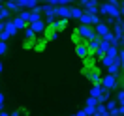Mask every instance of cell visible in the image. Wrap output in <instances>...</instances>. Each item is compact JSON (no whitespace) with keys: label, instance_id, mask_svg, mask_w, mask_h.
Masks as SVG:
<instances>
[{"label":"cell","instance_id":"cb8c5ba5","mask_svg":"<svg viewBox=\"0 0 124 116\" xmlns=\"http://www.w3.org/2000/svg\"><path fill=\"white\" fill-rule=\"evenodd\" d=\"M94 64H96L94 56H86V58H83V68H86V66H94Z\"/></svg>","mask_w":124,"mask_h":116},{"label":"cell","instance_id":"d6986e66","mask_svg":"<svg viewBox=\"0 0 124 116\" xmlns=\"http://www.w3.org/2000/svg\"><path fill=\"white\" fill-rule=\"evenodd\" d=\"M4 30L8 32L9 36H15V34H17V30H15V26H13V24H11V21H6V23H4Z\"/></svg>","mask_w":124,"mask_h":116},{"label":"cell","instance_id":"5bb4252c","mask_svg":"<svg viewBox=\"0 0 124 116\" xmlns=\"http://www.w3.org/2000/svg\"><path fill=\"white\" fill-rule=\"evenodd\" d=\"M101 94H103V86L98 84V86H92V90H90V97H94V99H98Z\"/></svg>","mask_w":124,"mask_h":116},{"label":"cell","instance_id":"3957f363","mask_svg":"<svg viewBox=\"0 0 124 116\" xmlns=\"http://www.w3.org/2000/svg\"><path fill=\"white\" fill-rule=\"evenodd\" d=\"M75 30H77V34H79L83 39H85V41H90V39L96 38V34H94V28H92V26H83V24H81V26H79V28H75Z\"/></svg>","mask_w":124,"mask_h":116},{"label":"cell","instance_id":"5b68a950","mask_svg":"<svg viewBox=\"0 0 124 116\" xmlns=\"http://www.w3.org/2000/svg\"><path fill=\"white\" fill-rule=\"evenodd\" d=\"M38 21H41V6H39V4L34 9L28 11V21H26V24H34V23H38Z\"/></svg>","mask_w":124,"mask_h":116},{"label":"cell","instance_id":"f1b7e54d","mask_svg":"<svg viewBox=\"0 0 124 116\" xmlns=\"http://www.w3.org/2000/svg\"><path fill=\"white\" fill-rule=\"evenodd\" d=\"M9 38H11V36H9L6 30H2V32H0V41H4V43H6V39H9Z\"/></svg>","mask_w":124,"mask_h":116},{"label":"cell","instance_id":"1f68e13d","mask_svg":"<svg viewBox=\"0 0 124 116\" xmlns=\"http://www.w3.org/2000/svg\"><path fill=\"white\" fill-rule=\"evenodd\" d=\"M19 114H21L19 110H13V112H11V114H9V116H19Z\"/></svg>","mask_w":124,"mask_h":116},{"label":"cell","instance_id":"4fadbf2b","mask_svg":"<svg viewBox=\"0 0 124 116\" xmlns=\"http://www.w3.org/2000/svg\"><path fill=\"white\" fill-rule=\"evenodd\" d=\"M11 24L15 26V30H24V28L28 26V24L24 23V21H21L19 17H13V19H11Z\"/></svg>","mask_w":124,"mask_h":116},{"label":"cell","instance_id":"603a6c76","mask_svg":"<svg viewBox=\"0 0 124 116\" xmlns=\"http://www.w3.org/2000/svg\"><path fill=\"white\" fill-rule=\"evenodd\" d=\"M34 43H36V39H23V49H34Z\"/></svg>","mask_w":124,"mask_h":116},{"label":"cell","instance_id":"9c48e42d","mask_svg":"<svg viewBox=\"0 0 124 116\" xmlns=\"http://www.w3.org/2000/svg\"><path fill=\"white\" fill-rule=\"evenodd\" d=\"M75 54H77L81 60H83V58H86V56H90V53H88V47H86V43H83V45H77V47H75Z\"/></svg>","mask_w":124,"mask_h":116},{"label":"cell","instance_id":"d590c367","mask_svg":"<svg viewBox=\"0 0 124 116\" xmlns=\"http://www.w3.org/2000/svg\"><path fill=\"white\" fill-rule=\"evenodd\" d=\"M0 73H2V62H0Z\"/></svg>","mask_w":124,"mask_h":116},{"label":"cell","instance_id":"8fae6325","mask_svg":"<svg viewBox=\"0 0 124 116\" xmlns=\"http://www.w3.org/2000/svg\"><path fill=\"white\" fill-rule=\"evenodd\" d=\"M47 49V41L43 38H36V43H34V51L36 53H43Z\"/></svg>","mask_w":124,"mask_h":116},{"label":"cell","instance_id":"484cf974","mask_svg":"<svg viewBox=\"0 0 124 116\" xmlns=\"http://www.w3.org/2000/svg\"><path fill=\"white\" fill-rule=\"evenodd\" d=\"M113 64H115V60H111V58H107V56H103V58H101V66H105V68L113 66Z\"/></svg>","mask_w":124,"mask_h":116},{"label":"cell","instance_id":"e575fe53","mask_svg":"<svg viewBox=\"0 0 124 116\" xmlns=\"http://www.w3.org/2000/svg\"><path fill=\"white\" fill-rule=\"evenodd\" d=\"M0 116H9L8 112H4V110H2V112H0Z\"/></svg>","mask_w":124,"mask_h":116},{"label":"cell","instance_id":"7c38bea8","mask_svg":"<svg viewBox=\"0 0 124 116\" xmlns=\"http://www.w3.org/2000/svg\"><path fill=\"white\" fill-rule=\"evenodd\" d=\"M53 26H54L56 32H62V30L68 28V21L66 19H56V21H53Z\"/></svg>","mask_w":124,"mask_h":116},{"label":"cell","instance_id":"7402d4cb","mask_svg":"<svg viewBox=\"0 0 124 116\" xmlns=\"http://www.w3.org/2000/svg\"><path fill=\"white\" fill-rule=\"evenodd\" d=\"M4 8L11 13V11H17V9H19V6H17V2H11V0H9V2H6V6H4Z\"/></svg>","mask_w":124,"mask_h":116},{"label":"cell","instance_id":"d4e9b609","mask_svg":"<svg viewBox=\"0 0 124 116\" xmlns=\"http://www.w3.org/2000/svg\"><path fill=\"white\" fill-rule=\"evenodd\" d=\"M24 39H36V34H34V32H32L28 26L24 28Z\"/></svg>","mask_w":124,"mask_h":116},{"label":"cell","instance_id":"30bf717a","mask_svg":"<svg viewBox=\"0 0 124 116\" xmlns=\"http://www.w3.org/2000/svg\"><path fill=\"white\" fill-rule=\"evenodd\" d=\"M45 26H47V24L43 23V21H38V23H34V24H28V28H30L34 34H43Z\"/></svg>","mask_w":124,"mask_h":116},{"label":"cell","instance_id":"52a82bcc","mask_svg":"<svg viewBox=\"0 0 124 116\" xmlns=\"http://www.w3.org/2000/svg\"><path fill=\"white\" fill-rule=\"evenodd\" d=\"M56 38H58V32L54 30L53 23H51V24H47V26H45V30H43V39H45L47 43H49V41H54Z\"/></svg>","mask_w":124,"mask_h":116},{"label":"cell","instance_id":"e0dca14e","mask_svg":"<svg viewBox=\"0 0 124 116\" xmlns=\"http://www.w3.org/2000/svg\"><path fill=\"white\" fill-rule=\"evenodd\" d=\"M94 114L96 116H109V112H107V109H105V105H96Z\"/></svg>","mask_w":124,"mask_h":116},{"label":"cell","instance_id":"2e32d148","mask_svg":"<svg viewBox=\"0 0 124 116\" xmlns=\"http://www.w3.org/2000/svg\"><path fill=\"white\" fill-rule=\"evenodd\" d=\"M56 15L60 17V19H70V8H56Z\"/></svg>","mask_w":124,"mask_h":116},{"label":"cell","instance_id":"ba28073f","mask_svg":"<svg viewBox=\"0 0 124 116\" xmlns=\"http://www.w3.org/2000/svg\"><path fill=\"white\" fill-rule=\"evenodd\" d=\"M41 11H43V13H45V21L49 24L53 23L54 21V17H56V8H51V6H41ZM45 21H43V23H45Z\"/></svg>","mask_w":124,"mask_h":116},{"label":"cell","instance_id":"f546056e","mask_svg":"<svg viewBox=\"0 0 124 116\" xmlns=\"http://www.w3.org/2000/svg\"><path fill=\"white\" fill-rule=\"evenodd\" d=\"M83 112H85L86 116H94V109L92 107H85V109H83Z\"/></svg>","mask_w":124,"mask_h":116},{"label":"cell","instance_id":"8992f818","mask_svg":"<svg viewBox=\"0 0 124 116\" xmlns=\"http://www.w3.org/2000/svg\"><path fill=\"white\" fill-rule=\"evenodd\" d=\"M92 28H94V34H96V38H100V39H101V38H105L109 32H111V30H109V26H107L105 23H101V21H100L98 24H94Z\"/></svg>","mask_w":124,"mask_h":116},{"label":"cell","instance_id":"4316f807","mask_svg":"<svg viewBox=\"0 0 124 116\" xmlns=\"http://www.w3.org/2000/svg\"><path fill=\"white\" fill-rule=\"evenodd\" d=\"M116 101H118V107H122V103H124V92H122V88H120L118 94H116Z\"/></svg>","mask_w":124,"mask_h":116},{"label":"cell","instance_id":"7a4b0ae2","mask_svg":"<svg viewBox=\"0 0 124 116\" xmlns=\"http://www.w3.org/2000/svg\"><path fill=\"white\" fill-rule=\"evenodd\" d=\"M101 86L105 88V90H116V86L118 84V77H113V75H105V77H101Z\"/></svg>","mask_w":124,"mask_h":116},{"label":"cell","instance_id":"4dcf8cb0","mask_svg":"<svg viewBox=\"0 0 124 116\" xmlns=\"http://www.w3.org/2000/svg\"><path fill=\"white\" fill-rule=\"evenodd\" d=\"M6 51H8V45H6L4 41H0V54H4Z\"/></svg>","mask_w":124,"mask_h":116},{"label":"cell","instance_id":"6da1fadb","mask_svg":"<svg viewBox=\"0 0 124 116\" xmlns=\"http://www.w3.org/2000/svg\"><path fill=\"white\" fill-rule=\"evenodd\" d=\"M81 73H83V75L92 82V86L101 84V71H100V68H98L96 64H94V66H86V68H83Z\"/></svg>","mask_w":124,"mask_h":116},{"label":"cell","instance_id":"ac0fdd59","mask_svg":"<svg viewBox=\"0 0 124 116\" xmlns=\"http://www.w3.org/2000/svg\"><path fill=\"white\" fill-rule=\"evenodd\" d=\"M81 15H83V9H81V8H77V6L70 8V17H71V19H79Z\"/></svg>","mask_w":124,"mask_h":116},{"label":"cell","instance_id":"836d02e7","mask_svg":"<svg viewBox=\"0 0 124 116\" xmlns=\"http://www.w3.org/2000/svg\"><path fill=\"white\" fill-rule=\"evenodd\" d=\"M2 103H4V96L0 94V105H2Z\"/></svg>","mask_w":124,"mask_h":116},{"label":"cell","instance_id":"ffe728a7","mask_svg":"<svg viewBox=\"0 0 124 116\" xmlns=\"http://www.w3.org/2000/svg\"><path fill=\"white\" fill-rule=\"evenodd\" d=\"M107 71H109V75H113V77H118V75H120V68H118L116 64L109 66V68H107Z\"/></svg>","mask_w":124,"mask_h":116},{"label":"cell","instance_id":"83f0119b","mask_svg":"<svg viewBox=\"0 0 124 116\" xmlns=\"http://www.w3.org/2000/svg\"><path fill=\"white\" fill-rule=\"evenodd\" d=\"M96 105H98V101L94 99V97H88V99H86V107H92V109H96Z\"/></svg>","mask_w":124,"mask_h":116},{"label":"cell","instance_id":"d6a6232c","mask_svg":"<svg viewBox=\"0 0 124 116\" xmlns=\"http://www.w3.org/2000/svg\"><path fill=\"white\" fill-rule=\"evenodd\" d=\"M75 116H86V114H85V112H83V110H79V112H77V114H75Z\"/></svg>","mask_w":124,"mask_h":116},{"label":"cell","instance_id":"44dd1931","mask_svg":"<svg viewBox=\"0 0 124 116\" xmlns=\"http://www.w3.org/2000/svg\"><path fill=\"white\" fill-rule=\"evenodd\" d=\"M9 15H11V13H9V11L4 8V6H2V8H0V21H2V23H4V21H8Z\"/></svg>","mask_w":124,"mask_h":116},{"label":"cell","instance_id":"9a60e30c","mask_svg":"<svg viewBox=\"0 0 124 116\" xmlns=\"http://www.w3.org/2000/svg\"><path fill=\"white\" fill-rule=\"evenodd\" d=\"M71 41H73V45H75V47H77V45H83V43H86L85 39H83V38L77 34V30L71 32Z\"/></svg>","mask_w":124,"mask_h":116},{"label":"cell","instance_id":"277c9868","mask_svg":"<svg viewBox=\"0 0 124 116\" xmlns=\"http://www.w3.org/2000/svg\"><path fill=\"white\" fill-rule=\"evenodd\" d=\"M79 21H81L83 26H94V24L100 23V17H98V15H90V13L83 11V15L79 17Z\"/></svg>","mask_w":124,"mask_h":116}]
</instances>
